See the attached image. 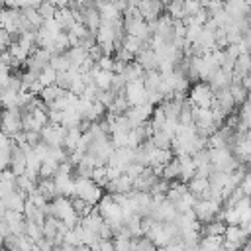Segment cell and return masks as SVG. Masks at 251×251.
<instances>
[{"label":"cell","instance_id":"obj_1","mask_svg":"<svg viewBox=\"0 0 251 251\" xmlns=\"http://www.w3.org/2000/svg\"><path fill=\"white\" fill-rule=\"evenodd\" d=\"M194 98L198 100V104L204 108V104H208L210 100H212V94H210V88H204V86H200V88H196L194 90Z\"/></svg>","mask_w":251,"mask_h":251},{"label":"cell","instance_id":"obj_3","mask_svg":"<svg viewBox=\"0 0 251 251\" xmlns=\"http://www.w3.org/2000/svg\"><path fill=\"white\" fill-rule=\"evenodd\" d=\"M133 251H155V249H153V245L147 239H143V241H137L133 245Z\"/></svg>","mask_w":251,"mask_h":251},{"label":"cell","instance_id":"obj_2","mask_svg":"<svg viewBox=\"0 0 251 251\" xmlns=\"http://www.w3.org/2000/svg\"><path fill=\"white\" fill-rule=\"evenodd\" d=\"M241 237H243V231L241 229H229L227 231V241L229 243H239Z\"/></svg>","mask_w":251,"mask_h":251}]
</instances>
